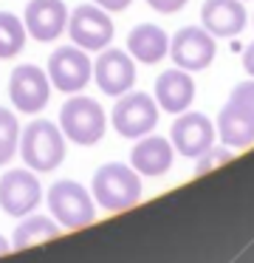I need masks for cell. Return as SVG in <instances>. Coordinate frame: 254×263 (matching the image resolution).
<instances>
[{
	"instance_id": "obj_7",
	"label": "cell",
	"mask_w": 254,
	"mask_h": 263,
	"mask_svg": "<svg viewBox=\"0 0 254 263\" xmlns=\"http://www.w3.org/2000/svg\"><path fill=\"white\" fill-rule=\"evenodd\" d=\"M68 34H71L73 46L85 48V51H102L113 43V20L102 6H76L68 14Z\"/></svg>"
},
{
	"instance_id": "obj_18",
	"label": "cell",
	"mask_w": 254,
	"mask_h": 263,
	"mask_svg": "<svg viewBox=\"0 0 254 263\" xmlns=\"http://www.w3.org/2000/svg\"><path fill=\"white\" fill-rule=\"evenodd\" d=\"M127 54L144 65H155L169 54V37L161 26L141 23L127 34Z\"/></svg>"
},
{
	"instance_id": "obj_3",
	"label": "cell",
	"mask_w": 254,
	"mask_h": 263,
	"mask_svg": "<svg viewBox=\"0 0 254 263\" xmlns=\"http://www.w3.org/2000/svg\"><path fill=\"white\" fill-rule=\"evenodd\" d=\"M60 130L65 133L68 142L93 147L107 130V114L90 97H68L60 108Z\"/></svg>"
},
{
	"instance_id": "obj_10",
	"label": "cell",
	"mask_w": 254,
	"mask_h": 263,
	"mask_svg": "<svg viewBox=\"0 0 254 263\" xmlns=\"http://www.w3.org/2000/svg\"><path fill=\"white\" fill-rule=\"evenodd\" d=\"M43 201V184L31 170H9L0 176V210L6 215H31Z\"/></svg>"
},
{
	"instance_id": "obj_19",
	"label": "cell",
	"mask_w": 254,
	"mask_h": 263,
	"mask_svg": "<svg viewBox=\"0 0 254 263\" xmlns=\"http://www.w3.org/2000/svg\"><path fill=\"white\" fill-rule=\"evenodd\" d=\"M60 235V223L54 218L45 215H23V221L17 223L14 238H11V246L14 249H28L34 243H43V240H51Z\"/></svg>"
},
{
	"instance_id": "obj_12",
	"label": "cell",
	"mask_w": 254,
	"mask_h": 263,
	"mask_svg": "<svg viewBox=\"0 0 254 263\" xmlns=\"http://www.w3.org/2000/svg\"><path fill=\"white\" fill-rule=\"evenodd\" d=\"M214 136H218V130H214L212 119L198 114V110L178 114V119L172 122V130H169L172 147L186 159H198L203 150H209L214 144Z\"/></svg>"
},
{
	"instance_id": "obj_15",
	"label": "cell",
	"mask_w": 254,
	"mask_h": 263,
	"mask_svg": "<svg viewBox=\"0 0 254 263\" xmlns=\"http://www.w3.org/2000/svg\"><path fill=\"white\" fill-rule=\"evenodd\" d=\"M203 29L212 37H237L246 29V6L240 0H203Z\"/></svg>"
},
{
	"instance_id": "obj_5",
	"label": "cell",
	"mask_w": 254,
	"mask_h": 263,
	"mask_svg": "<svg viewBox=\"0 0 254 263\" xmlns=\"http://www.w3.org/2000/svg\"><path fill=\"white\" fill-rule=\"evenodd\" d=\"M214 130L226 147H248L254 142V99L240 85L231 91L229 102L220 108Z\"/></svg>"
},
{
	"instance_id": "obj_9",
	"label": "cell",
	"mask_w": 254,
	"mask_h": 263,
	"mask_svg": "<svg viewBox=\"0 0 254 263\" xmlns=\"http://www.w3.org/2000/svg\"><path fill=\"white\" fill-rule=\"evenodd\" d=\"M9 97L20 114H40L51 99V80L40 65L23 63L9 77Z\"/></svg>"
},
{
	"instance_id": "obj_11",
	"label": "cell",
	"mask_w": 254,
	"mask_h": 263,
	"mask_svg": "<svg viewBox=\"0 0 254 263\" xmlns=\"http://www.w3.org/2000/svg\"><path fill=\"white\" fill-rule=\"evenodd\" d=\"M214 37L203 26H184L169 40V57L184 71H203L214 60Z\"/></svg>"
},
{
	"instance_id": "obj_13",
	"label": "cell",
	"mask_w": 254,
	"mask_h": 263,
	"mask_svg": "<svg viewBox=\"0 0 254 263\" xmlns=\"http://www.w3.org/2000/svg\"><path fill=\"white\" fill-rule=\"evenodd\" d=\"M93 80L102 93L122 97L135 85V63L127 51L119 48H102V54L93 63Z\"/></svg>"
},
{
	"instance_id": "obj_20",
	"label": "cell",
	"mask_w": 254,
	"mask_h": 263,
	"mask_svg": "<svg viewBox=\"0 0 254 263\" xmlns=\"http://www.w3.org/2000/svg\"><path fill=\"white\" fill-rule=\"evenodd\" d=\"M26 26L17 14L0 12V60H11L26 46Z\"/></svg>"
},
{
	"instance_id": "obj_27",
	"label": "cell",
	"mask_w": 254,
	"mask_h": 263,
	"mask_svg": "<svg viewBox=\"0 0 254 263\" xmlns=\"http://www.w3.org/2000/svg\"><path fill=\"white\" fill-rule=\"evenodd\" d=\"M9 246H11V243L3 238V235H0V255H6V252H9Z\"/></svg>"
},
{
	"instance_id": "obj_14",
	"label": "cell",
	"mask_w": 254,
	"mask_h": 263,
	"mask_svg": "<svg viewBox=\"0 0 254 263\" xmlns=\"http://www.w3.org/2000/svg\"><path fill=\"white\" fill-rule=\"evenodd\" d=\"M26 31L40 43H51L65 31L68 26V6L62 0H28L23 14Z\"/></svg>"
},
{
	"instance_id": "obj_1",
	"label": "cell",
	"mask_w": 254,
	"mask_h": 263,
	"mask_svg": "<svg viewBox=\"0 0 254 263\" xmlns=\"http://www.w3.org/2000/svg\"><path fill=\"white\" fill-rule=\"evenodd\" d=\"M17 150L23 164H28L34 173H51L65 161V133L48 119H31L23 127Z\"/></svg>"
},
{
	"instance_id": "obj_22",
	"label": "cell",
	"mask_w": 254,
	"mask_h": 263,
	"mask_svg": "<svg viewBox=\"0 0 254 263\" xmlns=\"http://www.w3.org/2000/svg\"><path fill=\"white\" fill-rule=\"evenodd\" d=\"M226 161H231V150L229 147H209L203 150L201 156H198V164H195V176H203L206 170H214L218 164H226Z\"/></svg>"
},
{
	"instance_id": "obj_21",
	"label": "cell",
	"mask_w": 254,
	"mask_h": 263,
	"mask_svg": "<svg viewBox=\"0 0 254 263\" xmlns=\"http://www.w3.org/2000/svg\"><path fill=\"white\" fill-rule=\"evenodd\" d=\"M20 144V122L9 108H0V164H9Z\"/></svg>"
},
{
	"instance_id": "obj_2",
	"label": "cell",
	"mask_w": 254,
	"mask_h": 263,
	"mask_svg": "<svg viewBox=\"0 0 254 263\" xmlns=\"http://www.w3.org/2000/svg\"><path fill=\"white\" fill-rule=\"evenodd\" d=\"M90 193H93V201L102 210H110V212L127 210V206L139 204L141 198V176L130 164L110 161V164H102L93 173Z\"/></svg>"
},
{
	"instance_id": "obj_4",
	"label": "cell",
	"mask_w": 254,
	"mask_h": 263,
	"mask_svg": "<svg viewBox=\"0 0 254 263\" xmlns=\"http://www.w3.org/2000/svg\"><path fill=\"white\" fill-rule=\"evenodd\" d=\"M45 201H48V210H51V215H54V221L62 223V227H68V229L88 227L96 218L93 195H90L79 181H73V178H60L56 184H51Z\"/></svg>"
},
{
	"instance_id": "obj_6",
	"label": "cell",
	"mask_w": 254,
	"mask_h": 263,
	"mask_svg": "<svg viewBox=\"0 0 254 263\" xmlns=\"http://www.w3.org/2000/svg\"><path fill=\"white\" fill-rule=\"evenodd\" d=\"M158 125V102L147 93H122L113 105V130L124 139H141Z\"/></svg>"
},
{
	"instance_id": "obj_23",
	"label": "cell",
	"mask_w": 254,
	"mask_h": 263,
	"mask_svg": "<svg viewBox=\"0 0 254 263\" xmlns=\"http://www.w3.org/2000/svg\"><path fill=\"white\" fill-rule=\"evenodd\" d=\"M147 6L161 12V14H175L186 6V0H147Z\"/></svg>"
},
{
	"instance_id": "obj_24",
	"label": "cell",
	"mask_w": 254,
	"mask_h": 263,
	"mask_svg": "<svg viewBox=\"0 0 254 263\" xmlns=\"http://www.w3.org/2000/svg\"><path fill=\"white\" fill-rule=\"evenodd\" d=\"M96 6H102L105 12H124L133 0H93Z\"/></svg>"
},
{
	"instance_id": "obj_8",
	"label": "cell",
	"mask_w": 254,
	"mask_h": 263,
	"mask_svg": "<svg viewBox=\"0 0 254 263\" xmlns=\"http://www.w3.org/2000/svg\"><path fill=\"white\" fill-rule=\"evenodd\" d=\"M48 80L62 93H79L93 77V65L85 48L79 46H60L48 57Z\"/></svg>"
},
{
	"instance_id": "obj_17",
	"label": "cell",
	"mask_w": 254,
	"mask_h": 263,
	"mask_svg": "<svg viewBox=\"0 0 254 263\" xmlns=\"http://www.w3.org/2000/svg\"><path fill=\"white\" fill-rule=\"evenodd\" d=\"M195 99V80L184 68H169L155 80V102L167 114H184Z\"/></svg>"
},
{
	"instance_id": "obj_16",
	"label": "cell",
	"mask_w": 254,
	"mask_h": 263,
	"mask_svg": "<svg viewBox=\"0 0 254 263\" xmlns=\"http://www.w3.org/2000/svg\"><path fill=\"white\" fill-rule=\"evenodd\" d=\"M175 159V147L172 142L161 136H141L135 142V147L130 150V167H133L139 176H164V173L172 167Z\"/></svg>"
},
{
	"instance_id": "obj_26",
	"label": "cell",
	"mask_w": 254,
	"mask_h": 263,
	"mask_svg": "<svg viewBox=\"0 0 254 263\" xmlns=\"http://www.w3.org/2000/svg\"><path fill=\"white\" fill-rule=\"evenodd\" d=\"M240 88H243V91H246L248 97L254 99V80H251V82H240Z\"/></svg>"
},
{
	"instance_id": "obj_25",
	"label": "cell",
	"mask_w": 254,
	"mask_h": 263,
	"mask_svg": "<svg viewBox=\"0 0 254 263\" xmlns=\"http://www.w3.org/2000/svg\"><path fill=\"white\" fill-rule=\"evenodd\" d=\"M243 68H246V74L254 80V43H248V46L243 48Z\"/></svg>"
}]
</instances>
